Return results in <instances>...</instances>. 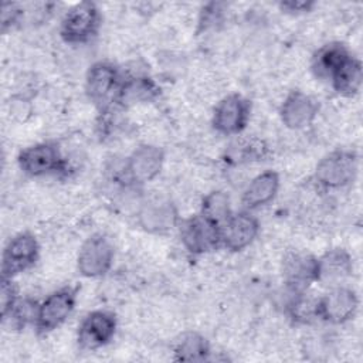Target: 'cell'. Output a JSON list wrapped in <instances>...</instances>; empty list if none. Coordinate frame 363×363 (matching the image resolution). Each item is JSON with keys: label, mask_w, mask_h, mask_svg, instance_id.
<instances>
[{"label": "cell", "mask_w": 363, "mask_h": 363, "mask_svg": "<svg viewBox=\"0 0 363 363\" xmlns=\"http://www.w3.org/2000/svg\"><path fill=\"white\" fill-rule=\"evenodd\" d=\"M122 79V74L109 62L99 61L89 67L85 77V92L101 113H105L112 105H116Z\"/></svg>", "instance_id": "1"}, {"label": "cell", "mask_w": 363, "mask_h": 363, "mask_svg": "<svg viewBox=\"0 0 363 363\" xmlns=\"http://www.w3.org/2000/svg\"><path fill=\"white\" fill-rule=\"evenodd\" d=\"M179 234L183 247L193 255L207 254L221 247V225L201 213L182 220Z\"/></svg>", "instance_id": "2"}, {"label": "cell", "mask_w": 363, "mask_h": 363, "mask_svg": "<svg viewBox=\"0 0 363 363\" xmlns=\"http://www.w3.org/2000/svg\"><path fill=\"white\" fill-rule=\"evenodd\" d=\"M101 16L95 3L81 1L68 9L60 26L61 37L71 44L89 41L99 28Z\"/></svg>", "instance_id": "3"}, {"label": "cell", "mask_w": 363, "mask_h": 363, "mask_svg": "<svg viewBox=\"0 0 363 363\" xmlns=\"http://www.w3.org/2000/svg\"><path fill=\"white\" fill-rule=\"evenodd\" d=\"M77 303V289L72 286L60 288L47 295L37 309L34 326L38 333H48L61 326L72 313Z\"/></svg>", "instance_id": "4"}, {"label": "cell", "mask_w": 363, "mask_h": 363, "mask_svg": "<svg viewBox=\"0 0 363 363\" xmlns=\"http://www.w3.org/2000/svg\"><path fill=\"white\" fill-rule=\"evenodd\" d=\"M357 157L350 150H335L320 159L315 169V180L323 189H340L356 176Z\"/></svg>", "instance_id": "5"}, {"label": "cell", "mask_w": 363, "mask_h": 363, "mask_svg": "<svg viewBox=\"0 0 363 363\" xmlns=\"http://www.w3.org/2000/svg\"><path fill=\"white\" fill-rule=\"evenodd\" d=\"M113 245L104 234L88 237L78 252L77 268L82 277L98 278L105 275L113 262Z\"/></svg>", "instance_id": "6"}, {"label": "cell", "mask_w": 363, "mask_h": 363, "mask_svg": "<svg viewBox=\"0 0 363 363\" xmlns=\"http://www.w3.org/2000/svg\"><path fill=\"white\" fill-rule=\"evenodd\" d=\"M38 242L31 233H18L9 240L1 255V278H14L31 268L38 258Z\"/></svg>", "instance_id": "7"}, {"label": "cell", "mask_w": 363, "mask_h": 363, "mask_svg": "<svg viewBox=\"0 0 363 363\" xmlns=\"http://www.w3.org/2000/svg\"><path fill=\"white\" fill-rule=\"evenodd\" d=\"M18 167L31 177L62 172L65 162L58 146L52 142H40L23 149L17 157Z\"/></svg>", "instance_id": "8"}, {"label": "cell", "mask_w": 363, "mask_h": 363, "mask_svg": "<svg viewBox=\"0 0 363 363\" xmlns=\"http://www.w3.org/2000/svg\"><path fill=\"white\" fill-rule=\"evenodd\" d=\"M250 112L251 105L247 98L240 94H230L214 108L213 128L221 135H240L248 123Z\"/></svg>", "instance_id": "9"}, {"label": "cell", "mask_w": 363, "mask_h": 363, "mask_svg": "<svg viewBox=\"0 0 363 363\" xmlns=\"http://www.w3.org/2000/svg\"><path fill=\"white\" fill-rule=\"evenodd\" d=\"M359 306L356 292L347 286H333L316 302L318 319L332 325H342L350 320Z\"/></svg>", "instance_id": "10"}, {"label": "cell", "mask_w": 363, "mask_h": 363, "mask_svg": "<svg viewBox=\"0 0 363 363\" xmlns=\"http://www.w3.org/2000/svg\"><path fill=\"white\" fill-rule=\"evenodd\" d=\"M164 152L155 145H140L136 147L125 163V179L140 186L152 182L162 172Z\"/></svg>", "instance_id": "11"}, {"label": "cell", "mask_w": 363, "mask_h": 363, "mask_svg": "<svg viewBox=\"0 0 363 363\" xmlns=\"http://www.w3.org/2000/svg\"><path fill=\"white\" fill-rule=\"evenodd\" d=\"M116 332V318L108 311H92L79 323L77 340L85 350H95L108 345Z\"/></svg>", "instance_id": "12"}, {"label": "cell", "mask_w": 363, "mask_h": 363, "mask_svg": "<svg viewBox=\"0 0 363 363\" xmlns=\"http://www.w3.org/2000/svg\"><path fill=\"white\" fill-rule=\"evenodd\" d=\"M282 278L291 294L305 292L318 282V258L301 251L288 252L282 261Z\"/></svg>", "instance_id": "13"}, {"label": "cell", "mask_w": 363, "mask_h": 363, "mask_svg": "<svg viewBox=\"0 0 363 363\" xmlns=\"http://www.w3.org/2000/svg\"><path fill=\"white\" fill-rule=\"evenodd\" d=\"M259 231L258 220L248 211L233 213L221 225V247L230 251H242L250 247Z\"/></svg>", "instance_id": "14"}, {"label": "cell", "mask_w": 363, "mask_h": 363, "mask_svg": "<svg viewBox=\"0 0 363 363\" xmlns=\"http://www.w3.org/2000/svg\"><path fill=\"white\" fill-rule=\"evenodd\" d=\"M318 111L319 105L311 95L302 91H291L279 108V116L286 128L299 130L313 122Z\"/></svg>", "instance_id": "15"}, {"label": "cell", "mask_w": 363, "mask_h": 363, "mask_svg": "<svg viewBox=\"0 0 363 363\" xmlns=\"http://www.w3.org/2000/svg\"><path fill=\"white\" fill-rule=\"evenodd\" d=\"M139 224L149 233H166L179 224V217L170 200L163 197L146 199L138 214Z\"/></svg>", "instance_id": "16"}, {"label": "cell", "mask_w": 363, "mask_h": 363, "mask_svg": "<svg viewBox=\"0 0 363 363\" xmlns=\"http://www.w3.org/2000/svg\"><path fill=\"white\" fill-rule=\"evenodd\" d=\"M279 189V176L277 172L267 170L257 174L244 189L241 204L244 210H254L272 201Z\"/></svg>", "instance_id": "17"}, {"label": "cell", "mask_w": 363, "mask_h": 363, "mask_svg": "<svg viewBox=\"0 0 363 363\" xmlns=\"http://www.w3.org/2000/svg\"><path fill=\"white\" fill-rule=\"evenodd\" d=\"M160 94L156 82L145 75L128 77L122 79L116 105L130 106L135 104L150 102Z\"/></svg>", "instance_id": "18"}, {"label": "cell", "mask_w": 363, "mask_h": 363, "mask_svg": "<svg viewBox=\"0 0 363 363\" xmlns=\"http://www.w3.org/2000/svg\"><path fill=\"white\" fill-rule=\"evenodd\" d=\"M353 264L347 251L333 248L318 258V282L337 284L352 274Z\"/></svg>", "instance_id": "19"}, {"label": "cell", "mask_w": 363, "mask_h": 363, "mask_svg": "<svg viewBox=\"0 0 363 363\" xmlns=\"http://www.w3.org/2000/svg\"><path fill=\"white\" fill-rule=\"evenodd\" d=\"M329 81L337 94L343 96H353L360 91L363 82L362 62L350 54L337 67V69L333 72Z\"/></svg>", "instance_id": "20"}, {"label": "cell", "mask_w": 363, "mask_h": 363, "mask_svg": "<svg viewBox=\"0 0 363 363\" xmlns=\"http://www.w3.org/2000/svg\"><path fill=\"white\" fill-rule=\"evenodd\" d=\"M350 55L340 43H330L319 48L312 58V71L319 79L329 81L337 67Z\"/></svg>", "instance_id": "21"}, {"label": "cell", "mask_w": 363, "mask_h": 363, "mask_svg": "<svg viewBox=\"0 0 363 363\" xmlns=\"http://www.w3.org/2000/svg\"><path fill=\"white\" fill-rule=\"evenodd\" d=\"M173 354L179 362H204L210 356V346L203 335L184 332L176 339Z\"/></svg>", "instance_id": "22"}, {"label": "cell", "mask_w": 363, "mask_h": 363, "mask_svg": "<svg viewBox=\"0 0 363 363\" xmlns=\"http://www.w3.org/2000/svg\"><path fill=\"white\" fill-rule=\"evenodd\" d=\"M38 303L40 302L31 298H18L11 306V309L1 316L3 323L9 325L10 329H16V330L26 328L28 323L34 325Z\"/></svg>", "instance_id": "23"}, {"label": "cell", "mask_w": 363, "mask_h": 363, "mask_svg": "<svg viewBox=\"0 0 363 363\" xmlns=\"http://www.w3.org/2000/svg\"><path fill=\"white\" fill-rule=\"evenodd\" d=\"M200 213L213 220L218 225H223L225 220L233 214L230 206V197L224 191H211L201 201Z\"/></svg>", "instance_id": "24"}, {"label": "cell", "mask_w": 363, "mask_h": 363, "mask_svg": "<svg viewBox=\"0 0 363 363\" xmlns=\"http://www.w3.org/2000/svg\"><path fill=\"white\" fill-rule=\"evenodd\" d=\"M265 145L264 142L258 139H245L241 142H237L231 147V159H235V162H251V160H259L265 155Z\"/></svg>", "instance_id": "25"}, {"label": "cell", "mask_w": 363, "mask_h": 363, "mask_svg": "<svg viewBox=\"0 0 363 363\" xmlns=\"http://www.w3.org/2000/svg\"><path fill=\"white\" fill-rule=\"evenodd\" d=\"M17 299H18V292L13 278H1V288H0L1 316L11 309V306Z\"/></svg>", "instance_id": "26"}, {"label": "cell", "mask_w": 363, "mask_h": 363, "mask_svg": "<svg viewBox=\"0 0 363 363\" xmlns=\"http://www.w3.org/2000/svg\"><path fill=\"white\" fill-rule=\"evenodd\" d=\"M23 11L17 3L4 1L1 6V30L6 31L7 28H11L21 17Z\"/></svg>", "instance_id": "27"}, {"label": "cell", "mask_w": 363, "mask_h": 363, "mask_svg": "<svg viewBox=\"0 0 363 363\" xmlns=\"http://www.w3.org/2000/svg\"><path fill=\"white\" fill-rule=\"evenodd\" d=\"M313 3L312 1H305V0H289V1H282L279 3V7L282 10H285L286 13H294V14H298V13H306L312 9Z\"/></svg>", "instance_id": "28"}]
</instances>
